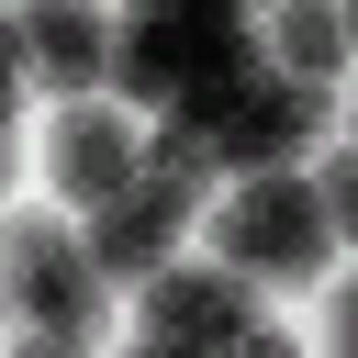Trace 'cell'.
Masks as SVG:
<instances>
[{
  "instance_id": "1",
  "label": "cell",
  "mask_w": 358,
  "mask_h": 358,
  "mask_svg": "<svg viewBox=\"0 0 358 358\" xmlns=\"http://www.w3.org/2000/svg\"><path fill=\"white\" fill-rule=\"evenodd\" d=\"M213 246H224V268H246V280H324V257H336V213H324L313 179L257 168V179L213 213Z\"/></svg>"
},
{
  "instance_id": "2",
  "label": "cell",
  "mask_w": 358,
  "mask_h": 358,
  "mask_svg": "<svg viewBox=\"0 0 358 358\" xmlns=\"http://www.w3.org/2000/svg\"><path fill=\"white\" fill-rule=\"evenodd\" d=\"M11 280H22V313H34V336H45V347L101 336V257H90L67 224L22 213V224H11Z\"/></svg>"
},
{
  "instance_id": "3",
  "label": "cell",
  "mask_w": 358,
  "mask_h": 358,
  "mask_svg": "<svg viewBox=\"0 0 358 358\" xmlns=\"http://www.w3.org/2000/svg\"><path fill=\"white\" fill-rule=\"evenodd\" d=\"M324 112H336V90L324 78H291V67H257L246 90H235V112L213 123V145H224V168H291L313 134H324Z\"/></svg>"
},
{
  "instance_id": "4",
  "label": "cell",
  "mask_w": 358,
  "mask_h": 358,
  "mask_svg": "<svg viewBox=\"0 0 358 358\" xmlns=\"http://www.w3.org/2000/svg\"><path fill=\"white\" fill-rule=\"evenodd\" d=\"M190 201H201V179H179V168H145L123 201H101L90 213V257H101V280H157L168 268V235L190 224Z\"/></svg>"
},
{
  "instance_id": "5",
  "label": "cell",
  "mask_w": 358,
  "mask_h": 358,
  "mask_svg": "<svg viewBox=\"0 0 358 358\" xmlns=\"http://www.w3.org/2000/svg\"><path fill=\"white\" fill-rule=\"evenodd\" d=\"M145 336L157 347H257V291L246 268H157L145 280Z\"/></svg>"
},
{
  "instance_id": "6",
  "label": "cell",
  "mask_w": 358,
  "mask_h": 358,
  "mask_svg": "<svg viewBox=\"0 0 358 358\" xmlns=\"http://www.w3.org/2000/svg\"><path fill=\"white\" fill-rule=\"evenodd\" d=\"M45 168H56V190H67L78 213L123 201V190H134V134H123V112L67 101V112H56V134H45Z\"/></svg>"
},
{
  "instance_id": "7",
  "label": "cell",
  "mask_w": 358,
  "mask_h": 358,
  "mask_svg": "<svg viewBox=\"0 0 358 358\" xmlns=\"http://www.w3.org/2000/svg\"><path fill=\"white\" fill-rule=\"evenodd\" d=\"M22 67H34L45 90L112 78V22H101V0H22Z\"/></svg>"
},
{
  "instance_id": "8",
  "label": "cell",
  "mask_w": 358,
  "mask_h": 358,
  "mask_svg": "<svg viewBox=\"0 0 358 358\" xmlns=\"http://www.w3.org/2000/svg\"><path fill=\"white\" fill-rule=\"evenodd\" d=\"M268 56H280L291 78H324V90H336L347 56H358V45H347V0H280V11H268Z\"/></svg>"
},
{
  "instance_id": "9",
  "label": "cell",
  "mask_w": 358,
  "mask_h": 358,
  "mask_svg": "<svg viewBox=\"0 0 358 358\" xmlns=\"http://www.w3.org/2000/svg\"><path fill=\"white\" fill-rule=\"evenodd\" d=\"M313 190H324V213H336V235H358V145H336Z\"/></svg>"
},
{
  "instance_id": "10",
  "label": "cell",
  "mask_w": 358,
  "mask_h": 358,
  "mask_svg": "<svg viewBox=\"0 0 358 358\" xmlns=\"http://www.w3.org/2000/svg\"><path fill=\"white\" fill-rule=\"evenodd\" d=\"M324 324H336V336H347V347H358V280H347V291H336V302H324Z\"/></svg>"
},
{
  "instance_id": "11",
  "label": "cell",
  "mask_w": 358,
  "mask_h": 358,
  "mask_svg": "<svg viewBox=\"0 0 358 358\" xmlns=\"http://www.w3.org/2000/svg\"><path fill=\"white\" fill-rule=\"evenodd\" d=\"M347 45H358V0H347Z\"/></svg>"
},
{
  "instance_id": "12",
  "label": "cell",
  "mask_w": 358,
  "mask_h": 358,
  "mask_svg": "<svg viewBox=\"0 0 358 358\" xmlns=\"http://www.w3.org/2000/svg\"><path fill=\"white\" fill-rule=\"evenodd\" d=\"M268 11H280V0H268Z\"/></svg>"
}]
</instances>
